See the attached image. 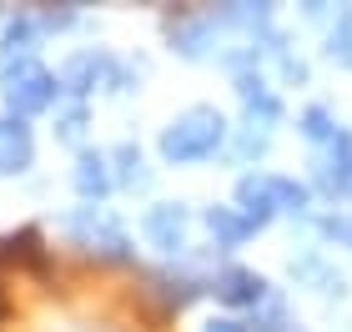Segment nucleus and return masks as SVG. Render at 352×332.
Listing matches in <instances>:
<instances>
[{"label": "nucleus", "instance_id": "obj_6", "mask_svg": "<svg viewBox=\"0 0 352 332\" xmlns=\"http://www.w3.org/2000/svg\"><path fill=\"white\" fill-rule=\"evenodd\" d=\"M242 207H247V221L272 217V177H247L242 181Z\"/></svg>", "mask_w": 352, "mask_h": 332}, {"label": "nucleus", "instance_id": "obj_12", "mask_svg": "<svg viewBox=\"0 0 352 332\" xmlns=\"http://www.w3.org/2000/svg\"><path fill=\"white\" fill-rule=\"evenodd\" d=\"M206 332H247V327H242V322H212Z\"/></svg>", "mask_w": 352, "mask_h": 332}, {"label": "nucleus", "instance_id": "obj_9", "mask_svg": "<svg viewBox=\"0 0 352 332\" xmlns=\"http://www.w3.org/2000/svg\"><path fill=\"white\" fill-rule=\"evenodd\" d=\"M76 181H81V192L91 197V192H106V171H101V156H86V162H81V177H76Z\"/></svg>", "mask_w": 352, "mask_h": 332}, {"label": "nucleus", "instance_id": "obj_7", "mask_svg": "<svg viewBox=\"0 0 352 332\" xmlns=\"http://www.w3.org/2000/svg\"><path fill=\"white\" fill-rule=\"evenodd\" d=\"M182 227H186L182 207H156V212H151V221H146V232H151L162 247H176V242H182Z\"/></svg>", "mask_w": 352, "mask_h": 332}, {"label": "nucleus", "instance_id": "obj_11", "mask_svg": "<svg viewBox=\"0 0 352 332\" xmlns=\"http://www.w3.org/2000/svg\"><path fill=\"white\" fill-rule=\"evenodd\" d=\"M302 131L307 136H327L332 126H327V111H307V116H302Z\"/></svg>", "mask_w": 352, "mask_h": 332}, {"label": "nucleus", "instance_id": "obj_4", "mask_svg": "<svg viewBox=\"0 0 352 332\" xmlns=\"http://www.w3.org/2000/svg\"><path fill=\"white\" fill-rule=\"evenodd\" d=\"M327 192H352V136H338V146L327 156V171H322Z\"/></svg>", "mask_w": 352, "mask_h": 332}, {"label": "nucleus", "instance_id": "obj_3", "mask_svg": "<svg viewBox=\"0 0 352 332\" xmlns=\"http://www.w3.org/2000/svg\"><path fill=\"white\" fill-rule=\"evenodd\" d=\"M30 162V136H25V126H0V171H21Z\"/></svg>", "mask_w": 352, "mask_h": 332}, {"label": "nucleus", "instance_id": "obj_10", "mask_svg": "<svg viewBox=\"0 0 352 332\" xmlns=\"http://www.w3.org/2000/svg\"><path fill=\"white\" fill-rule=\"evenodd\" d=\"M332 56H342V60H352V15H342V25L332 30Z\"/></svg>", "mask_w": 352, "mask_h": 332}, {"label": "nucleus", "instance_id": "obj_2", "mask_svg": "<svg viewBox=\"0 0 352 332\" xmlns=\"http://www.w3.org/2000/svg\"><path fill=\"white\" fill-rule=\"evenodd\" d=\"M51 96H56V81H51V71L36 66V60H15V71H6V101H10V111L30 116V111L51 106Z\"/></svg>", "mask_w": 352, "mask_h": 332}, {"label": "nucleus", "instance_id": "obj_1", "mask_svg": "<svg viewBox=\"0 0 352 332\" xmlns=\"http://www.w3.org/2000/svg\"><path fill=\"white\" fill-rule=\"evenodd\" d=\"M221 131H227V121H221L217 111H186V116L162 136V151L171 156V162H191V156L212 151L221 141Z\"/></svg>", "mask_w": 352, "mask_h": 332}, {"label": "nucleus", "instance_id": "obj_8", "mask_svg": "<svg viewBox=\"0 0 352 332\" xmlns=\"http://www.w3.org/2000/svg\"><path fill=\"white\" fill-rule=\"evenodd\" d=\"M206 221H212V232L221 236V242H236V236H247V232H252V221H247V217H232L227 207H217Z\"/></svg>", "mask_w": 352, "mask_h": 332}, {"label": "nucleus", "instance_id": "obj_5", "mask_svg": "<svg viewBox=\"0 0 352 332\" xmlns=\"http://www.w3.org/2000/svg\"><path fill=\"white\" fill-rule=\"evenodd\" d=\"M217 292H221V302H257V297H262V282L252 277V272H242V267H232V272H221Z\"/></svg>", "mask_w": 352, "mask_h": 332}]
</instances>
